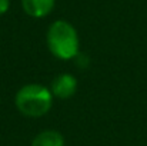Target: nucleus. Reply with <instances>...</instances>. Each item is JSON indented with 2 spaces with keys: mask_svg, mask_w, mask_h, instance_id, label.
Segmentation results:
<instances>
[{
  "mask_svg": "<svg viewBox=\"0 0 147 146\" xmlns=\"http://www.w3.org/2000/svg\"><path fill=\"white\" fill-rule=\"evenodd\" d=\"M54 3L56 0H22V7L29 16L40 19L51 13Z\"/></svg>",
  "mask_w": 147,
  "mask_h": 146,
  "instance_id": "4",
  "label": "nucleus"
},
{
  "mask_svg": "<svg viewBox=\"0 0 147 146\" xmlns=\"http://www.w3.org/2000/svg\"><path fill=\"white\" fill-rule=\"evenodd\" d=\"M32 146H64V139L57 130H43L32 141Z\"/></svg>",
  "mask_w": 147,
  "mask_h": 146,
  "instance_id": "5",
  "label": "nucleus"
},
{
  "mask_svg": "<svg viewBox=\"0 0 147 146\" xmlns=\"http://www.w3.org/2000/svg\"><path fill=\"white\" fill-rule=\"evenodd\" d=\"M47 46L51 54L60 60H70L80 52V40L76 29L66 20H56L47 30Z\"/></svg>",
  "mask_w": 147,
  "mask_h": 146,
  "instance_id": "1",
  "label": "nucleus"
},
{
  "mask_svg": "<svg viewBox=\"0 0 147 146\" xmlns=\"http://www.w3.org/2000/svg\"><path fill=\"white\" fill-rule=\"evenodd\" d=\"M14 100L22 115L29 117H40L51 109L53 93L43 85L30 83L19 89Z\"/></svg>",
  "mask_w": 147,
  "mask_h": 146,
  "instance_id": "2",
  "label": "nucleus"
},
{
  "mask_svg": "<svg viewBox=\"0 0 147 146\" xmlns=\"http://www.w3.org/2000/svg\"><path fill=\"white\" fill-rule=\"evenodd\" d=\"M73 60L76 62L77 67H80V69H82V67H83V69H84V67H87V66H89V63H90L89 56H87L86 53H82V52H79V53H77V56H76Z\"/></svg>",
  "mask_w": 147,
  "mask_h": 146,
  "instance_id": "6",
  "label": "nucleus"
},
{
  "mask_svg": "<svg viewBox=\"0 0 147 146\" xmlns=\"http://www.w3.org/2000/svg\"><path fill=\"white\" fill-rule=\"evenodd\" d=\"M10 6V0H0V14H4L9 10Z\"/></svg>",
  "mask_w": 147,
  "mask_h": 146,
  "instance_id": "7",
  "label": "nucleus"
},
{
  "mask_svg": "<svg viewBox=\"0 0 147 146\" xmlns=\"http://www.w3.org/2000/svg\"><path fill=\"white\" fill-rule=\"evenodd\" d=\"M50 90L53 96L59 99H69L77 90V80L70 73H61L53 79Z\"/></svg>",
  "mask_w": 147,
  "mask_h": 146,
  "instance_id": "3",
  "label": "nucleus"
}]
</instances>
